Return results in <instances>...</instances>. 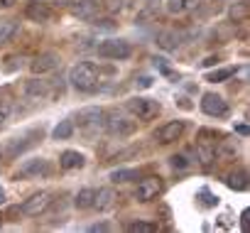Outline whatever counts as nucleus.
Returning a JSON list of instances; mask_svg holds the SVG:
<instances>
[{
  "label": "nucleus",
  "instance_id": "nucleus-1",
  "mask_svg": "<svg viewBox=\"0 0 250 233\" xmlns=\"http://www.w3.org/2000/svg\"><path fill=\"white\" fill-rule=\"evenodd\" d=\"M69 81L79 91H96V86H98V69L93 64H88V62H81V64H76L69 71Z\"/></svg>",
  "mask_w": 250,
  "mask_h": 233
},
{
  "label": "nucleus",
  "instance_id": "nucleus-2",
  "mask_svg": "<svg viewBox=\"0 0 250 233\" xmlns=\"http://www.w3.org/2000/svg\"><path fill=\"white\" fill-rule=\"evenodd\" d=\"M128 110L135 115L138 121H152V118H157V115H160L162 106H160V101H155V98L135 96V98L128 101Z\"/></svg>",
  "mask_w": 250,
  "mask_h": 233
},
{
  "label": "nucleus",
  "instance_id": "nucleus-3",
  "mask_svg": "<svg viewBox=\"0 0 250 233\" xmlns=\"http://www.w3.org/2000/svg\"><path fill=\"white\" fill-rule=\"evenodd\" d=\"M103 128L113 138H128V135H133L138 130V123L130 121V118H125L123 113H110L108 118L103 121Z\"/></svg>",
  "mask_w": 250,
  "mask_h": 233
},
{
  "label": "nucleus",
  "instance_id": "nucleus-4",
  "mask_svg": "<svg viewBox=\"0 0 250 233\" xmlns=\"http://www.w3.org/2000/svg\"><path fill=\"white\" fill-rule=\"evenodd\" d=\"M76 121H79V128H81L83 133L93 135L96 130H101V128H103L105 113H103L101 108H96V106H91V108H81V110H79V115H76Z\"/></svg>",
  "mask_w": 250,
  "mask_h": 233
},
{
  "label": "nucleus",
  "instance_id": "nucleus-5",
  "mask_svg": "<svg viewBox=\"0 0 250 233\" xmlns=\"http://www.w3.org/2000/svg\"><path fill=\"white\" fill-rule=\"evenodd\" d=\"M96 52L103 59H128L133 49H130V44L125 40H105V42H101L96 47Z\"/></svg>",
  "mask_w": 250,
  "mask_h": 233
},
{
  "label": "nucleus",
  "instance_id": "nucleus-6",
  "mask_svg": "<svg viewBox=\"0 0 250 233\" xmlns=\"http://www.w3.org/2000/svg\"><path fill=\"white\" fill-rule=\"evenodd\" d=\"M201 110L206 115H211V118H223V115H228V103L218 96V93H204L201 98Z\"/></svg>",
  "mask_w": 250,
  "mask_h": 233
},
{
  "label": "nucleus",
  "instance_id": "nucleus-7",
  "mask_svg": "<svg viewBox=\"0 0 250 233\" xmlns=\"http://www.w3.org/2000/svg\"><path fill=\"white\" fill-rule=\"evenodd\" d=\"M59 64H62V57H59V54H54V52H44V54H40V57L32 59L30 69H32L35 76H42V74H49V71L59 69Z\"/></svg>",
  "mask_w": 250,
  "mask_h": 233
},
{
  "label": "nucleus",
  "instance_id": "nucleus-8",
  "mask_svg": "<svg viewBox=\"0 0 250 233\" xmlns=\"http://www.w3.org/2000/svg\"><path fill=\"white\" fill-rule=\"evenodd\" d=\"M160 191H162V179L160 177H145L135 187V199L138 201H152V199H157Z\"/></svg>",
  "mask_w": 250,
  "mask_h": 233
},
{
  "label": "nucleus",
  "instance_id": "nucleus-9",
  "mask_svg": "<svg viewBox=\"0 0 250 233\" xmlns=\"http://www.w3.org/2000/svg\"><path fill=\"white\" fill-rule=\"evenodd\" d=\"M49 204H52V194L49 191H37L22 204V213L25 216H40V213L47 211Z\"/></svg>",
  "mask_w": 250,
  "mask_h": 233
},
{
  "label": "nucleus",
  "instance_id": "nucleus-10",
  "mask_svg": "<svg viewBox=\"0 0 250 233\" xmlns=\"http://www.w3.org/2000/svg\"><path fill=\"white\" fill-rule=\"evenodd\" d=\"M184 133V121H169L167 126H162L157 130V140L162 145H169V143H177Z\"/></svg>",
  "mask_w": 250,
  "mask_h": 233
},
{
  "label": "nucleus",
  "instance_id": "nucleus-11",
  "mask_svg": "<svg viewBox=\"0 0 250 233\" xmlns=\"http://www.w3.org/2000/svg\"><path fill=\"white\" fill-rule=\"evenodd\" d=\"M49 172V162L44 157H35V160H25L18 177H42Z\"/></svg>",
  "mask_w": 250,
  "mask_h": 233
},
{
  "label": "nucleus",
  "instance_id": "nucleus-12",
  "mask_svg": "<svg viewBox=\"0 0 250 233\" xmlns=\"http://www.w3.org/2000/svg\"><path fill=\"white\" fill-rule=\"evenodd\" d=\"M115 201H118V194H115L110 187L98 189V191H96V196H93V206H96L98 211H108V209H113V206H115Z\"/></svg>",
  "mask_w": 250,
  "mask_h": 233
},
{
  "label": "nucleus",
  "instance_id": "nucleus-13",
  "mask_svg": "<svg viewBox=\"0 0 250 233\" xmlns=\"http://www.w3.org/2000/svg\"><path fill=\"white\" fill-rule=\"evenodd\" d=\"M25 93H27V98H32V101H42V98H47V96H49V81L32 79V81H27Z\"/></svg>",
  "mask_w": 250,
  "mask_h": 233
},
{
  "label": "nucleus",
  "instance_id": "nucleus-14",
  "mask_svg": "<svg viewBox=\"0 0 250 233\" xmlns=\"http://www.w3.org/2000/svg\"><path fill=\"white\" fill-rule=\"evenodd\" d=\"M25 15L32 20V22H49L52 20V10L44 5V3H30L25 8Z\"/></svg>",
  "mask_w": 250,
  "mask_h": 233
},
{
  "label": "nucleus",
  "instance_id": "nucleus-15",
  "mask_svg": "<svg viewBox=\"0 0 250 233\" xmlns=\"http://www.w3.org/2000/svg\"><path fill=\"white\" fill-rule=\"evenodd\" d=\"M182 44V35L177 30H165L157 35V47H162L165 52H174Z\"/></svg>",
  "mask_w": 250,
  "mask_h": 233
},
{
  "label": "nucleus",
  "instance_id": "nucleus-16",
  "mask_svg": "<svg viewBox=\"0 0 250 233\" xmlns=\"http://www.w3.org/2000/svg\"><path fill=\"white\" fill-rule=\"evenodd\" d=\"M248 15H250V0H235V3L228 8V18H230V22H245L248 20Z\"/></svg>",
  "mask_w": 250,
  "mask_h": 233
},
{
  "label": "nucleus",
  "instance_id": "nucleus-17",
  "mask_svg": "<svg viewBox=\"0 0 250 233\" xmlns=\"http://www.w3.org/2000/svg\"><path fill=\"white\" fill-rule=\"evenodd\" d=\"M59 165H62V169H81L86 165V157L76 150H66V152H62Z\"/></svg>",
  "mask_w": 250,
  "mask_h": 233
},
{
  "label": "nucleus",
  "instance_id": "nucleus-18",
  "mask_svg": "<svg viewBox=\"0 0 250 233\" xmlns=\"http://www.w3.org/2000/svg\"><path fill=\"white\" fill-rule=\"evenodd\" d=\"M74 3H76V0H74ZM96 13H98V5H96V3H91V0H79V3L74 5V15H76V18L91 20Z\"/></svg>",
  "mask_w": 250,
  "mask_h": 233
},
{
  "label": "nucleus",
  "instance_id": "nucleus-19",
  "mask_svg": "<svg viewBox=\"0 0 250 233\" xmlns=\"http://www.w3.org/2000/svg\"><path fill=\"white\" fill-rule=\"evenodd\" d=\"M196 157H199V162H201V167H204V169H208V167L213 165V160H216V150L201 143V145L196 148Z\"/></svg>",
  "mask_w": 250,
  "mask_h": 233
},
{
  "label": "nucleus",
  "instance_id": "nucleus-20",
  "mask_svg": "<svg viewBox=\"0 0 250 233\" xmlns=\"http://www.w3.org/2000/svg\"><path fill=\"white\" fill-rule=\"evenodd\" d=\"M71 135H74V123H71V121H62V123H57L54 130H52V138H54V140H66V138H71Z\"/></svg>",
  "mask_w": 250,
  "mask_h": 233
},
{
  "label": "nucleus",
  "instance_id": "nucleus-21",
  "mask_svg": "<svg viewBox=\"0 0 250 233\" xmlns=\"http://www.w3.org/2000/svg\"><path fill=\"white\" fill-rule=\"evenodd\" d=\"M93 196H96L93 189H81V191L74 196V206H76V209H91V206H93Z\"/></svg>",
  "mask_w": 250,
  "mask_h": 233
},
{
  "label": "nucleus",
  "instance_id": "nucleus-22",
  "mask_svg": "<svg viewBox=\"0 0 250 233\" xmlns=\"http://www.w3.org/2000/svg\"><path fill=\"white\" fill-rule=\"evenodd\" d=\"M15 32H18V22L15 20H0V44L10 42Z\"/></svg>",
  "mask_w": 250,
  "mask_h": 233
},
{
  "label": "nucleus",
  "instance_id": "nucleus-23",
  "mask_svg": "<svg viewBox=\"0 0 250 233\" xmlns=\"http://www.w3.org/2000/svg\"><path fill=\"white\" fill-rule=\"evenodd\" d=\"M228 187H230V189H235V191H243V189L248 187V174H245V169L233 172V174L228 177Z\"/></svg>",
  "mask_w": 250,
  "mask_h": 233
},
{
  "label": "nucleus",
  "instance_id": "nucleus-24",
  "mask_svg": "<svg viewBox=\"0 0 250 233\" xmlns=\"http://www.w3.org/2000/svg\"><path fill=\"white\" fill-rule=\"evenodd\" d=\"M138 177V172L135 169H115V172H110V182H130V179H135Z\"/></svg>",
  "mask_w": 250,
  "mask_h": 233
},
{
  "label": "nucleus",
  "instance_id": "nucleus-25",
  "mask_svg": "<svg viewBox=\"0 0 250 233\" xmlns=\"http://www.w3.org/2000/svg\"><path fill=\"white\" fill-rule=\"evenodd\" d=\"M233 74H235V69H233V66H226V69H216V71H211V74L206 76V81H213V84H216V81H226V79H230Z\"/></svg>",
  "mask_w": 250,
  "mask_h": 233
},
{
  "label": "nucleus",
  "instance_id": "nucleus-26",
  "mask_svg": "<svg viewBox=\"0 0 250 233\" xmlns=\"http://www.w3.org/2000/svg\"><path fill=\"white\" fill-rule=\"evenodd\" d=\"M128 231H130V233H155L157 226H155V223H147V221H135V223L128 226Z\"/></svg>",
  "mask_w": 250,
  "mask_h": 233
},
{
  "label": "nucleus",
  "instance_id": "nucleus-27",
  "mask_svg": "<svg viewBox=\"0 0 250 233\" xmlns=\"http://www.w3.org/2000/svg\"><path fill=\"white\" fill-rule=\"evenodd\" d=\"M13 103L10 101H0V126H5L10 121V115H13Z\"/></svg>",
  "mask_w": 250,
  "mask_h": 233
},
{
  "label": "nucleus",
  "instance_id": "nucleus-28",
  "mask_svg": "<svg viewBox=\"0 0 250 233\" xmlns=\"http://www.w3.org/2000/svg\"><path fill=\"white\" fill-rule=\"evenodd\" d=\"M167 13H169V15L184 13V0H167Z\"/></svg>",
  "mask_w": 250,
  "mask_h": 233
},
{
  "label": "nucleus",
  "instance_id": "nucleus-29",
  "mask_svg": "<svg viewBox=\"0 0 250 233\" xmlns=\"http://www.w3.org/2000/svg\"><path fill=\"white\" fill-rule=\"evenodd\" d=\"M172 167H179V169H184V167H189V160H187L184 155H174V157H172Z\"/></svg>",
  "mask_w": 250,
  "mask_h": 233
},
{
  "label": "nucleus",
  "instance_id": "nucleus-30",
  "mask_svg": "<svg viewBox=\"0 0 250 233\" xmlns=\"http://www.w3.org/2000/svg\"><path fill=\"white\" fill-rule=\"evenodd\" d=\"M204 8V0H184V10H199Z\"/></svg>",
  "mask_w": 250,
  "mask_h": 233
},
{
  "label": "nucleus",
  "instance_id": "nucleus-31",
  "mask_svg": "<svg viewBox=\"0 0 250 233\" xmlns=\"http://www.w3.org/2000/svg\"><path fill=\"white\" fill-rule=\"evenodd\" d=\"M88 231H91V233H105V231H110V226H108V223H93Z\"/></svg>",
  "mask_w": 250,
  "mask_h": 233
},
{
  "label": "nucleus",
  "instance_id": "nucleus-32",
  "mask_svg": "<svg viewBox=\"0 0 250 233\" xmlns=\"http://www.w3.org/2000/svg\"><path fill=\"white\" fill-rule=\"evenodd\" d=\"M135 84H138V88H150V86H152V79H150V76H140Z\"/></svg>",
  "mask_w": 250,
  "mask_h": 233
},
{
  "label": "nucleus",
  "instance_id": "nucleus-33",
  "mask_svg": "<svg viewBox=\"0 0 250 233\" xmlns=\"http://www.w3.org/2000/svg\"><path fill=\"white\" fill-rule=\"evenodd\" d=\"M18 0H0V8H13Z\"/></svg>",
  "mask_w": 250,
  "mask_h": 233
},
{
  "label": "nucleus",
  "instance_id": "nucleus-34",
  "mask_svg": "<svg viewBox=\"0 0 250 233\" xmlns=\"http://www.w3.org/2000/svg\"><path fill=\"white\" fill-rule=\"evenodd\" d=\"M54 3H57L59 8H69V5L74 3V0H54Z\"/></svg>",
  "mask_w": 250,
  "mask_h": 233
},
{
  "label": "nucleus",
  "instance_id": "nucleus-35",
  "mask_svg": "<svg viewBox=\"0 0 250 233\" xmlns=\"http://www.w3.org/2000/svg\"><path fill=\"white\" fill-rule=\"evenodd\" d=\"M216 62H218V59H216V57H208V59H206V62H204V66H213V64H216Z\"/></svg>",
  "mask_w": 250,
  "mask_h": 233
},
{
  "label": "nucleus",
  "instance_id": "nucleus-36",
  "mask_svg": "<svg viewBox=\"0 0 250 233\" xmlns=\"http://www.w3.org/2000/svg\"><path fill=\"white\" fill-rule=\"evenodd\" d=\"M3 201H5V191H3V189H0V204H3Z\"/></svg>",
  "mask_w": 250,
  "mask_h": 233
},
{
  "label": "nucleus",
  "instance_id": "nucleus-37",
  "mask_svg": "<svg viewBox=\"0 0 250 233\" xmlns=\"http://www.w3.org/2000/svg\"><path fill=\"white\" fill-rule=\"evenodd\" d=\"M91 3H96V5L101 8V5H103V0H91Z\"/></svg>",
  "mask_w": 250,
  "mask_h": 233
},
{
  "label": "nucleus",
  "instance_id": "nucleus-38",
  "mask_svg": "<svg viewBox=\"0 0 250 233\" xmlns=\"http://www.w3.org/2000/svg\"><path fill=\"white\" fill-rule=\"evenodd\" d=\"M0 226H3V223H0Z\"/></svg>",
  "mask_w": 250,
  "mask_h": 233
}]
</instances>
